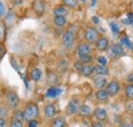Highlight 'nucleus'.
I'll return each instance as SVG.
<instances>
[{
    "mask_svg": "<svg viewBox=\"0 0 133 127\" xmlns=\"http://www.w3.org/2000/svg\"><path fill=\"white\" fill-rule=\"evenodd\" d=\"M24 112H25V120L31 121V120H34L39 115V108H38V106L36 104L30 103L26 107Z\"/></svg>",
    "mask_w": 133,
    "mask_h": 127,
    "instance_id": "f257e3e1",
    "label": "nucleus"
},
{
    "mask_svg": "<svg viewBox=\"0 0 133 127\" xmlns=\"http://www.w3.org/2000/svg\"><path fill=\"white\" fill-rule=\"evenodd\" d=\"M84 39L88 42V43H96V41L98 40V32L95 28L89 27L85 30L84 33Z\"/></svg>",
    "mask_w": 133,
    "mask_h": 127,
    "instance_id": "f03ea898",
    "label": "nucleus"
},
{
    "mask_svg": "<svg viewBox=\"0 0 133 127\" xmlns=\"http://www.w3.org/2000/svg\"><path fill=\"white\" fill-rule=\"evenodd\" d=\"M75 40V32L71 29H68L63 35V44L66 49H70L74 44Z\"/></svg>",
    "mask_w": 133,
    "mask_h": 127,
    "instance_id": "7ed1b4c3",
    "label": "nucleus"
},
{
    "mask_svg": "<svg viewBox=\"0 0 133 127\" xmlns=\"http://www.w3.org/2000/svg\"><path fill=\"white\" fill-rule=\"evenodd\" d=\"M6 101H7V106L9 109H16L18 105L19 99H18V96L17 95V93L10 91L6 95Z\"/></svg>",
    "mask_w": 133,
    "mask_h": 127,
    "instance_id": "20e7f679",
    "label": "nucleus"
},
{
    "mask_svg": "<svg viewBox=\"0 0 133 127\" xmlns=\"http://www.w3.org/2000/svg\"><path fill=\"white\" fill-rule=\"evenodd\" d=\"M123 45H121L120 43H116V44H113L112 47H110V54L112 57H119L121 55H124L125 54V51L122 47Z\"/></svg>",
    "mask_w": 133,
    "mask_h": 127,
    "instance_id": "39448f33",
    "label": "nucleus"
},
{
    "mask_svg": "<svg viewBox=\"0 0 133 127\" xmlns=\"http://www.w3.org/2000/svg\"><path fill=\"white\" fill-rule=\"evenodd\" d=\"M80 107H79V104L76 100H72L69 102V104L66 105V113L68 115L72 116V115H75L77 112L79 111Z\"/></svg>",
    "mask_w": 133,
    "mask_h": 127,
    "instance_id": "423d86ee",
    "label": "nucleus"
},
{
    "mask_svg": "<svg viewBox=\"0 0 133 127\" xmlns=\"http://www.w3.org/2000/svg\"><path fill=\"white\" fill-rule=\"evenodd\" d=\"M90 52H91V47L88 43H81L76 48V53L79 57H81L83 55L90 54Z\"/></svg>",
    "mask_w": 133,
    "mask_h": 127,
    "instance_id": "0eeeda50",
    "label": "nucleus"
},
{
    "mask_svg": "<svg viewBox=\"0 0 133 127\" xmlns=\"http://www.w3.org/2000/svg\"><path fill=\"white\" fill-rule=\"evenodd\" d=\"M107 91L110 94V96H113V97L116 96L119 93V91H120L119 82L117 80H112L111 82H109L108 85H107Z\"/></svg>",
    "mask_w": 133,
    "mask_h": 127,
    "instance_id": "6e6552de",
    "label": "nucleus"
},
{
    "mask_svg": "<svg viewBox=\"0 0 133 127\" xmlns=\"http://www.w3.org/2000/svg\"><path fill=\"white\" fill-rule=\"evenodd\" d=\"M32 7H33V10L36 12V14L39 16L42 15L45 11V5H44L43 1H41V0H35L33 2Z\"/></svg>",
    "mask_w": 133,
    "mask_h": 127,
    "instance_id": "1a4fd4ad",
    "label": "nucleus"
},
{
    "mask_svg": "<svg viewBox=\"0 0 133 127\" xmlns=\"http://www.w3.org/2000/svg\"><path fill=\"white\" fill-rule=\"evenodd\" d=\"M108 48H109V40L104 37L98 38V40L96 41V49L100 52H103L108 50Z\"/></svg>",
    "mask_w": 133,
    "mask_h": 127,
    "instance_id": "9d476101",
    "label": "nucleus"
},
{
    "mask_svg": "<svg viewBox=\"0 0 133 127\" xmlns=\"http://www.w3.org/2000/svg\"><path fill=\"white\" fill-rule=\"evenodd\" d=\"M93 84L96 89H103L105 85H108V80L104 76H100V75H97L93 78Z\"/></svg>",
    "mask_w": 133,
    "mask_h": 127,
    "instance_id": "9b49d317",
    "label": "nucleus"
},
{
    "mask_svg": "<svg viewBox=\"0 0 133 127\" xmlns=\"http://www.w3.org/2000/svg\"><path fill=\"white\" fill-rule=\"evenodd\" d=\"M93 115H94V117H95L97 120L102 121V120L107 119V117H108V112H107L105 109H103V108H96V109L93 111Z\"/></svg>",
    "mask_w": 133,
    "mask_h": 127,
    "instance_id": "f8f14e48",
    "label": "nucleus"
},
{
    "mask_svg": "<svg viewBox=\"0 0 133 127\" xmlns=\"http://www.w3.org/2000/svg\"><path fill=\"white\" fill-rule=\"evenodd\" d=\"M44 114H45V116L47 118H53L55 116V114H56V109H55L54 105L51 104V103L47 104L44 107Z\"/></svg>",
    "mask_w": 133,
    "mask_h": 127,
    "instance_id": "ddd939ff",
    "label": "nucleus"
},
{
    "mask_svg": "<svg viewBox=\"0 0 133 127\" xmlns=\"http://www.w3.org/2000/svg\"><path fill=\"white\" fill-rule=\"evenodd\" d=\"M80 72H81L82 75L88 77L94 72V66H92L90 64H84L82 68H81V70H80Z\"/></svg>",
    "mask_w": 133,
    "mask_h": 127,
    "instance_id": "4468645a",
    "label": "nucleus"
},
{
    "mask_svg": "<svg viewBox=\"0 0 133 127\" xmlns=\"http://www.w3.org/2000/svg\"><path fill=\"white\" fill-rule=\"evenodd\" d=\"M62 94V90L59 88H56V86H51L47 90L46 92V97L47 98H56Z\"/></svg>",
    "mask_w": 133,
    "mask_h": 127,
    "instance_id": "2eb2a0df",
    "label": "nucleus"
},
{
    "mask_svg": "<svg viewBox=\"0 0 133 127\" xmlns=\"http://www.w3.org/2000/svg\"><path fill=\"white\" fill-rule=\"evenodd\" d=\"M41 76H42V71L40 68H34L31 70V72L29 74L30 80H33V81H38L41 78Z\"/></svg>",
    "mask_w": 133,
    "mask_h": 127,
    "instance_id": "dca6fc26",
    "label": "nucleus"
},
{
    "mask_svg": "<svg viewBox=\"0 0 133 127\" xmlns=\"http://www.w3.org/2000/svg\"><path fill=\"white\" fill-rule=\"evenodd\" d=\"M94 72L97 74V75H100V76H105L109 74V69L103 66V65H95L94 66Z\"/></svg>",
    "mask_w": 133,
    "mask_h": 127,
    "instance_id": "f3484780",
    "label": "nucleus"
},
{
    "mask_svg": "<svg viewBox=\"0 0 133 127\" xmlns=\"http://www.w3.org/2000/svg\"><path fill=\"white\" fill-rule=\"evenodd\" d=\"M110 97V94L108 93L107 90L104 89H101V90H98L96 93H95V98L98 100V101H107Z\"/></svg>",
    "mask_w": 133,
    "mask_h": 127,
    "instance_id": "a211bd4d",
    "label": "nucleus"
},
{
    "mask_svg": "<svg viewBox=\"0 0 133 127\" xmlns=\"http://www.w3.org/2000/svg\"><path fill=\"white\" fill-rule=\"evenodd\" d=\"M65 126H66V119L64 117H56L51 122V127H65Z\"/></svg>",
    "mask_w": 133,
    "mask_h": 127,
    "instance_id": "6ab92c4d",
    "label": "nucleus"
},
{
    "mask_svg": "<svg viewBox=\"0 0 133 127\" xmlns=\"http://www.w3.org/2000/svg\"><path fill=\"white\" fill-rule=\"evenodd\" d=\"M53 14L54 16H66L68 14V10L64 6H57L53 9Z\"/></svg>",
    "mask_w": 133,
    "mask_h": 127,
    "instance_id": "aec40b11",
    "label": "nucleus"
},
{
    "mask_svg": "<svg viewBox=\"0 0 133 127\" xmlns=\"http://www.w3.org/2000/svg\"><path fill=\"white\" fill-rule=\"evenodd\" d=\"M79 113L81 116H89L91 114V109L88 105L86 104H83L80 106V109H79Z\"/></svg>",
    "mask_w": 133,
    "mask_h": 127,
    "instance_id": "412c9836",
    "label": "nucleus"
},
{
    "mask_svg": "<svg viewBox=\"0 0 133 127\" xmlns=\"http://www.w3.org/2000/svg\"><path fill=\"white\" fill-rule=\"evenodd\" d=\"M53 23L57 27H63L66 23V16H54L53 18Z\"/></svg>",
    "mask_w": 133,
    "mask_h": 127,
    "instance_id": "4be33fe9",
    "label": "nucleus"
},
{
    "mask_svg": "<svg viewBox=\"0 0 133 127\" xmlns=\"http://www.w3.org/2000/svg\"><path fill=\"white\" fill-rule=\"evenodd\" d=\"M124 92H125L126 98L133 101V84L128 83V84L125 86V91H124Z\"/></svg>",
    "mask_w": 133,
    "mask_h": 127,
    "instance_id": "5701e85b",
    "label": "nucleus"
},
{
    "mask_svg": "<svg viewBox=\"0 0 133 127\" xmlns=\"http://www.w3.org/2000/svg\"><path fill=\"white\" fill-rule=\"evenodd\" d=\"M12 119H16V120H18V121H22L25 120V112L21 111V110H17L14 113V118Z\"/></svg>",
    "mask_w": 133,
    "mask_h": 127,
    "instance_id": "b1692460",
    "label": "nucleus"
},
{
    "mask_svg": "<svg viewBox=\"0 0 133 127\" xmlns=\"http://www.w3.org/2000/svg\"><path fill=\"white\" fill-rule=\"evenodd\" d=\"M92 56L90 55V54H87V55H83V56H81V57H79V60H80V62L81 63H85V64H88L90 63L91 61H92Z\"/></svg>",
    "mask_w": 133,
    "mask_h": 127,
    "instance_id": "393cba45",
    "label": "nucleus"
},
{
    "mask_svg": "<svg viewBox=\"0 0 133 127\" xmlns=\"http://www.w3.org/2000/svg\"><path fill=\"white\" fill-rule=\"evenodd\" d=\"M62 2L66 5V6H69V7H76L77 5H78V1L77 0H62Z\"/></svg>",
    "mask_w": 133,
    "mask_h": 127,
    "instance_id": "a878e982",
    "label": "nucleus"
},
{
    "mask_svg": "<svg viewBox=\"0 0 133 127\" xmlns=\"http://www.w3.org/2000/svg\"><path fill=\"white\" fill-rule=\"evenodd\" d=\"M120 44L121 45H126L128 48L132 47V44H131V42L129 41V39L127 38V37H124V38H121V40H120Z\"/></svg>",
    "mask_w": 133,
    "mask_h": 127,
    "instance_id": "bb28decb",
    "label": "nucleus"
},
{
    "mask_svg": "<svg viewBox=\"0 0 133 127\" xmlns=\"http://www.w3.org/2000/svg\"><path fill=\"white\" fill-rule=\"evenodd\" d=\"M9 127H24V125H23V122L22 121L12 119L11 122H10V124H9Z\"/></svg>",
    "mask_w": 133,
    "mask_h": 127,
    "instance_id": "cd10ccee",
    "label": "nucleus"
},
{
    "mask_svg": "<svg viewBox=\"0 0 133 127\" xmlns=\"http://www.w3.org/2000/svg\"><path fill=\"white\" fill-rule=\"evenodd\" d=\"M110 27H111V30H112V33L114 35H117L119 33V27L116 22H110Z\"/></svg>",
    "mask_w": 133,
    "mask_h": 127,
    "instance_id": "c85d7f7f",
    "label": "nucleus"
},
{
    "mask_svg": "<svg viewBox=\"0 0 133 127\" xmlns=\"http://www.w3.org/2000/svg\"><path fill=\"white\" fill-rule=\"evenodd\" d=\"M97 62L99 63V65L105 66L107 65V58L104 56H99V57H97Z\"/></svg>",
    "mask_w": 133,
    "mask_h": 127,
    "instance_id": "c756f323",
    "label": "nucleus"
},
{
    "mask_svg": "<svg viewBox=\"0 0 133 127\" xmlns=\"http://www.w3.org/2000/svg\"><path fill=\"white\" fill-rule=\"evenodd\" d=\"M7 109L6 108H4V107H1V110H0V118H2V119H4L6 116H7Z\"/></svg>",
    "mask_w": 133,
    "mask_h": 127,
    "instance_id": "7c9ffc66",
    "label": "nucleus"
},
{
    "mask_svg": "<svg viewBox=\"0 0 133 127\" xmlns=\"http://www.w3.org/2000/svg\"><path fill=\"white\" fill-rule=\"evenodd\" d=\"M5 14V6H4V3L1 1L0 2V15L4 16Z\"/></svg>",
    "mask_w": 133,
    "mask_h": 127,
    "instance_id": "2f4dec72",
    "label": "nucleus"
},
{
    "mask_svg": "<svg viewBox=\"0 0 133 127\" xmlns=\"http://www.w3.org/2000/svg\"><path fill=\"white\" fill-rule=\"evenodd\" d=\"M38 126V121L37 120H31V121H28V127H37Z\"/></svg>",
    "mask_w": 133,
    "mask_h": 127,
    "instance_id": "473e14b6",
    "label": "nucleus"
},
{
    "mask_svg": "<svg viewBox=\"0 0 133 127\" xmlns=\"http://www.w3.org/2000/svg\"><path fill=\"white\" fill-rule=\"evenodd\" d=\"M4 33H5V26H4V23L2 22V23H1V41H4V38H5Z\"/></svg>",
    "mask_w": 133,
    "mask_h": 127,
    "instance_id": "72a5a7b5",
    "label": "nucleus"
},
{
    "mask_svg": "<svg viewBox=\"0 0 133 127\" xmlns=\"http://www.w3.org/2000/svg\"><path fill=\"white\" fill-rule=\"evenodd\" d=\"M126 80H127V82H128V83L133 84V73L128 74V75H127V77H126Z\"/></svg>",
    "mask_w": 133,
    "mask_h": 127,
    "instance_id": "f704fd0d",
    "label": "nucleus"
},
{
    "mask_svg": "<svg viewBox=\"0 0 133 127\" xmlns=\"http://www.w3.org/2000/svg\"><path fill=\"white\" fill-rule=\"evenodd\" d=\"M127 18L129 19L130 25H133V13H132V12H129V13L127 14Z\"/></svg>",
    "mask_w": 133,
    "mask_h": 127,
    "instance_id": "c9c22d12",
    "label": "nucleus"
},
{
    "mask_svg": "<svg viewBox=\"0 0 133 127\" xmlns=\"http://www.w3.org/2000/svg\"><path fill=\"white\" fill-rule=\"evenodd\" d=\"M91 19H92V21H93L94 23H98V22H99V18H98L97 16H92Z\"/></svg>",
    "mask_w": 133,
    "mask_h": 127,
    "instance_id": "e433bc0d",
    "label": "nucleus"
},
{
    "mask_svg": "<svg viewBox=\"0 0 133 127\" xmlns=\"http://www.w3.org/2000/svg\"><path fill=\"white\" fill-rule=\"evenodd\" d=\"M91 127H103V125H102L100 122H94Z\"/></svg>",
    "mask_w": 133,
    "mask_h": 127,
    "instance_id": "4c0bfd02",
    "label": "nucleus"
},
{
    "mask_svg": "<svg viewBox=\"0 0 133 127\" xmlns=\"http://www.w3.org/2000/svg\"><path fill=\"white\" fill-rule=\"evenodd\" d=\"M5 126V120L0 118V127H4Z\"/></svg>",
    "mask_w": 133,
    "mask_h": 127,
    "instance_id": "58836bf2",
    "label": "nucleus"
},
{
    "mask_svg": "<svg viewBox=\"0 0 133 127\" xmlns=\"http://www.w3.org/2000/svg\"><path fill=\"white\" fill-rule=\"evenodd\" d=\"M0 49H1V58H2V57L4 56V53H5L6 51L4 50V47H3V46H1V47H0Z\"/></svg>",
    "mask_w": 133,
    "mask_h": 127,
    "instance_id": "ea45409f",
    "label": "nucleus"
},
{
    "mask_svg": "<svg viewBox=\"0 0 133 127\" xmlns=\"http://www.w3.org/2000/svg\"><path fill=\"white\" fill-rule=\"evenodd\" d=\"M96 2H97V0H91V8H93L94 6H95V4H96Z\"/></svg>",
    "mask_w": 133,
    "mask_h": 127,
    "instance_id": "a19ab883",
    "label": "nucleus"
},
{
    "mask_svg": "<svg viewBox=\"0 0 133 127\" xmlns=\"http://www.w3.org/2000/svg\"><path fill=\"white\" fill-rule=\"evenodd\" d=\"M119 127H129V126H127L126 124H121V125H120Z\"/></svg>",
    "mask_w": 133,
    "mask_h": 127,
    "instance_id": "79ce46f5",
    "label": "nucleus"
},
{
    "mask_svg": "<svg viewBox=\"0 0 133 127\" xmlns=\"http://www.w3.org/2000/svg\"><path fill=\"white\" fill-rule=\"evenodd\" d=\"M81 1H82V2H85V1H86V0H81Z\"/></svg>",
    "mask_w": 133,
    "mask_h": 127,
    "instance_id": "37998d69",
    "label": "nucleus"
},
{
    "mask_svg": "<svg viewBox=\"0 0 133 127\" xmlns=\"http://www.w3.org/2000/svg\"><path fill=\"white\" fill-rule=\"evenodd\" d=\"M131 49H132V50H133V45H132V47H131Z\"/></svg>",
    "mask_w": 133,
    "mask_h": 127,
    "instance_id": "c03bdc74",
    "label": "nucleus"
},
{
    "mask_svg": "<svg viewBox=\"0 0 133 127\" xmlns=\"http://www.w3.org/2000/svg\"><path fill=\"white\" fill-rule=\"evenodd\" d=\"M130 127H133V126H130Z\"/></svg>",
    "mask_w": 133,
    "mask_h": 127,
    "instance_id": "a18cd8bd",
    "label": "nucleus"
},
{
    "mask_svg": "<svg viewBox=\"0 0 133 127\" xmlns=\"http://www.w3.org/2000/svg\"><path fill=\"white\" fill-rule=\"evenodd\" d=\"M132 26H133V25H132Z\"/></svg>",
    "mask_w": 133,
    "mask_h": 127,
    "instance_id": "49530a36",
    "label": "nucleus"
}]
</instances>
